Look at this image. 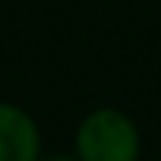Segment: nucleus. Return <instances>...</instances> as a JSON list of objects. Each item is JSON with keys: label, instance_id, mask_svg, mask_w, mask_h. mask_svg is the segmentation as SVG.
Segmentation results:
<instances>
[{"label": "nucleus", "instance_id": "1", "mask_svg": "<svg viewBox=\"0 0 161 161\" xmlns=\"http://www.w3.org/2000/svg\"><path fill=\"white\" fill-rule=\"evenodd\" d=\"M76 148L79 161H136L139 133L120 111H95L79 126Z\"/></svg>", "mask_w": 161, "mask_h": 161}, {"label": "nucleus", "instance_id": "2", "mask_svg": "<svg viewBox=\"0 0 161 161\" xmlns=\"http://www.w3.org/2000/svg\"><path fill=\"white\" fill-rule=\"evenodd\" d=\"M38 148L35 120L22 108L0 101V161H38Z\"/></svg>", "mask_w": 161, "mask_h": 161}, {"label": "nucleus", "instance_id": "3", "mask_svg": "<svg viewBox=\"0 0 161 161\" xmlns=\"http://www.w3.org/2000/svg\"><path fill=\"white\" fill-rule=\"evenodd\" d=\"M51 161H73V158H51Z\"/></svg>", "mask_w": 161, "mask_h": 161}]
</instances>
